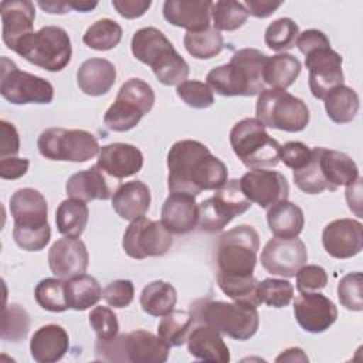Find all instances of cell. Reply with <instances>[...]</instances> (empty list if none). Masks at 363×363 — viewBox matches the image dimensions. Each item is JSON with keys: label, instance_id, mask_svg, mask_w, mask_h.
I'll return each instance as SVG.
<instances>
[{"label": "cell", "instance_id": "6da1fadb", "mask_svg": "<svg viewBox=\"0 0 363 363\" xmlns=\"http://www.w3.org/2000/svg\"><path fill=\"white\" fill-rule=\"evenodd\" d=\"M167 187L170 193L197 196L217 190L228 180L227 166L210 149L191 139L176 142L167 153Z\"/></svg>", "mask_w": 363, "mask_h": 363}, {"label": "cell", "instance_id": "7a4b0ae2", "mask_svg": "<svg viewBox=\"0 0 363 363\" xmlns=\"http://www.w3.org/2000/svg\"><path fill=\"white\" fill-rule=\"evenodd\" d=\"M268 55L257 48L235 51L228 64L213 68L207 74V85L223 96L259 95L265 88L264 67Z\"/></svg>", "mask_w": 363, "mask_h": 363}, {"label": "cell", "instance_id": "3957f363", "mask_svg": "<svg viewBox=\"0 0 363 363\" xmlns=\"http://www.w3.org/2000/svg\"><path fill=\"white\" fill-rule=\"evenodd\" d=\"M135 58L149 65L163 85H180L189 77V64L167 37L155 27L138 30L130 41Z\"/></svg>", "mask_w": 363, "mask_h": 363}, {"label": "cell", "instance_id": "277c9868", "mask_svg": "<svg viewBox=\"0 0 363 363\" xmlns=\"http://www.w3.org/2000/svg\"><path fill=\"white\" fill-rule=\"evenodd\" d=\"M10 211L14 220L16 244L26 251L43 250L51 238L45 197L31 187L18 189L10 197Z\"/></svg>", "mask_w": 363, "mask_h": 363}, {"label": "cell", "instance_id": "5b68a950", "mask_svg": "<svg viewBox=\"0 0 363 363\" xmlns=\"http://www.w3.org/2000/svg\"><path fill=\"white\" fill-rule=\"evenodd\" d=\"M259 235L251 225H237L221 234L217 244V277H254Z\"/></svg>", "mask_w": 363, "mask_h": 363}, {"label": "cell", "instance_id": "8992f818", "mask_svg": "<svg viewBox=\"0 0 363 363\" xmlns=\"http://www.w3.org/2000/svg\"><path fill=\"white\" fill-rule=\"evenodd\" d=\"M194 319L235 340H247L259 326L257 306L242 302L204 301L196 305Z\"/></svg>", "mask_w": 363, "mask_h": 363}, {"label": "cell", "instance_id": "52a82bcc", "mask_svg": "<svg viewBox=\"0 0 363 363\" xmlns=\"http://www.w3.org/2000/svg\"><path fill=\"white\" fill-rule=\"evenodd\" d=\"M230 143L235 156L250 169L275 167L279 162L281 145L257 118L237 122L230 132Z\"/></svg>", "mask_w": 363, "mask_h": 363}, {"label": "cell", "instance_id": "ba28073f", "mask_svg": "<svg viewBox=\"0 0 363 363\" xmlns=\"http://www.w3.org/2000/svg\"><path fill=\"white\" fill-rule=\"evenodd\" d=\"M169 346L147 330H133L116 335L111 340H96L95 350L99 359L130 363H163L169 357Z\"/></svg>", "mask_w": 363, "mask_h": 363}, {"label": "cell", "instance_id": "9c48e42d", "mask_svg": "<svg viewBox=\"0 0 363 363\" xmlns=\"http://www.w3.org/2000/svg\"><path fill=\"white\" fill-rule=\"evenodd\" d=\"M14 52L43 69L57 72L64 69L71 61L72 47L69 35L64 28L45 26L20 40Z\"/></svg>", "mask_w": 363, "mask_h": 363}, {"label": "cell", "instance_id": "30bf717a", "mask_svg": "<svg viewBox=\"0 0 363 363\" xmlns=\"http://www.w3.org/2000/svg\"><path fill=\"white\" fill-rule=\"evenodd\" d=\"M257 119L268 128L285 132H301L309 123L306 104L285 89H264L257 99Z\"/></svg>", "mask_w": 363, "mask_h": 363}, {"label": "cell", "instance_id": "8fae6325", "mask_svg": "<svg viewBox=\"0 0 363 363\" xmlns=\"http://www.w3.org/2000/svg\"><path fill=\"white\" fill-rule=\"evenodd\" d=\"M153 104L152 86L140 78H130L122 84L115 102L104 115V122L113 132L130 130L152 111Z\"/></svg>", "mask_w": 363, "mask_h": 363}, {"label": "cell", "instance_id": "7c38bea8", "mask_svg": "<svg viewBox=\"0 0 363 363\" xmlns=\"http://www.w3.org/2000/svg\"><path fill=\"white\" fill-rule=\"evenodd\" d=\"M37 147L41 156L50 160H64L82 163L99 153L96 138L82 129L48 128L37 139Z\"/></svg>", "mask_w": 363, "mask_h": 363}, {"label": "cell", "instance_id": "4fadbf2b", "mask_svg": "<svg viewBox=\"0 0 363 363\" xmlns=\"http://www.w3.org/2000/svg\"><path fill=\"white\" fill-rule=\"evenodd\" d=\"M251 201L244 196L237 179L227 180L214 196L199 204V225L203 231H221L235 216L245 213Z\"/></svg>", "mask_w": 363, "mask_h": 363}, {"label": "cell", "instance_id": "5bb4252c", "mask_svg": "<svg viewBox=\"0 0 363 363\" xmlns=\"http://www.w3.org/2000/svg\"><path fill=\"white\" fill-rule=\"evenodd\" d=\"M0 94L14 105L50 104L54 98V88L47 79L21 71L11 60L1 57Z\"/></svg>", "mask_w": 363, "mask_h": 363}, {"label": "cell", "instance_id": "9a60e30c", "mask_svg": "<svg viewBox=\"0 0 363 363\" xmlns=\"http://www.w3.org/2000/svg\"><path fill=\"white\" fill-rule=\"evenodd\" d=\"M172 244V233L163 223L149 220L145 216L130 221L122 240L125 252L135 259L162 257L170 250Z\"/></svg>", "mask_w": 363, "mask_h": 363}, {"label": "cell", "instance_id": "2e32d148", "mask_svg": "<svg viewBox=\"0 0 363 363\" xmlns=\"http://www.w3.org/2000/svg\"><path fill=\"white\" fill-rule=\"evenodd\" d=\"M264 269L272 275L285 278L295 274L306 264L308 251L305 244L298 238H271L261 251L259 257Z\"/></svg>", "mask_w": 363, "mask_h": 363}, {"label": "cell", "instance_id": "e0dca14e", "mask_svg": "<svg viewBox=\"0 0 363 363\" xmlns=\"http://www.w3.org/2000/svg\"><path fill=\"white\" fill-rule=\"evenodd\" d=\"M342 57L329 47H320L305 55L309 69V89L318 99H323L332 89L343 85Z\"/></svg>", "mask_w": 363, "mask_h": 363}, {"label": "cell", "instance_id": "ac0fdd59", "mask_svg": "<svg viewBox=\"0 0 363 363\" xmlns=\"http://www.w3.org/2000/svg\"><path fill=\"white\" fill-rule=\"evenodd\" d=\"M238 182L244 196L261 208H269L279 201L288 200L289 186L285 176L279 172L252 169Z\"/></svg>", "mask_w": 363, "mask_h": 363}, {"label": "cell", "instance_id": "d6986e66", "mask_svg": "<svg viewBox=\"0 0 363 363\" xmlns=\"http://www.w3.org/2000/svg\"><path fill=\"white\" fill-rule=\"evenodd\" d=\"M294 315L303 330L322 333L337 319V309L323 294L303 292L294 302Z\"/></svg>", "mask_w": 363, "mask_h": 363}, {"label": "cell", "instance_id": "ffe728a7", "mask_svg": "<svg viewBox=\"0 0 363 363\" xmlns=\"http://www.w3.org/2000/svg\"><path fill=\"white\" fill-rule=\"evenodd\" d=\"M322 244L333 258H352L363 248V225L353 218L333 220L323 228Z\"/></svg>", "mask_w": 363, "mask_h": 363}, {"label": "cell", "instance_id": "44dd1931", "mask_svg": "<svg viewBox=\"0 0 363 363\" xmlns=\"http://www.w3.org/2000/svg\"><path fill=\"white\" fill-rule=\"evenodd\" d=\"M88 264V250L79 238H60L48 251L50 269L57 278L61 279H71L85 274Z\"/></svg>", "mask_w": 363, "mask_h": 363}, {"label": "cell", "instance_id": "7402d4cb", "mask_svg": "<svg viewBox=\"0 0 363 363\" xmlns=\"http://www.w3.org/2000/svg\"><path fill=\"white\" fill-rule=\"evenodd\" d=\"M3 23V43L13 50L16 45L33 31L35 18L34 3L28 0H6L0 3Z\"/></svg>", "mask_w": 363, "mask_h": 363}, {"label": "cell", "instance_id": "603a6c76", "mask_svg": "<svg viewBox=\"0 0 363 363\" xmlns=\"http://www.w3.org/2000/svg\"><path fill=\"white\" fill-rule=\"evenodd\" d=\"M143 166L142 152L129 143H109L99 149L96 167L116 179L136 174Z\"/></svg>", "mask_w": 363, "mask_h": 363}, {"label": "cell", "instance_id": "cb8c5ba5", "mask_svg": "<svg viewBox=\"0 0 363 363\" xmlns=\"http://www.w3.org/2000/svg\"><path fill=\"white\" fill-rule=\"evenodd\" d=\"M210 0H166L163 3V17L176 27L186 28L187 33H199L210 27Z\"/></svg>", "mask_w": 363, "mask_h": 363}, {"label": "cell", "instance_id": "d4e9b609", "mask_svg": "<svg viewBox=\"0 0 363 363\" xmlns=\"http://www.w3.org/2000/svg\"><path fill=\"white\" fill-rule=\"evenodd\" d=\"M196 196L170 193L162 206V223L173 234H187L199 223V204Z\"/></svg>", "mask_w": 363, "mask_h": 363}, {"label": "cell", "instance_id": "484cf974", "mask_svg": "<svg viewBox=\"0 0 363 363\" xmlns=\"http://www.w3.org/2000/svg\"><path fill=\"white\" fill-rule=\"evenodd\" d=\"M69 347L67 330L55 323L38 328L30 340V352L38 363H54L61 360Z\"/></svg>", "mask_w": 363, "mask_h": 363}, {"label": "cell", "instance_id": "4316f807", "mask_svg": "<svg viewBox=\"0 0 363 363\" xmlns=\"http://www.w3.org/2000/svg\"><path fill=\"white\" fill-rule=\"evenodd\" d=\"M189 353L204 362H230V350L221 337V333L214 328L200 323L187 336Z\"/></svg>", "mask_w": 363, "mask_h": 363}, {"label": "cell", "instance_id": "83f0119b", "mask_svg": "<svg viewBox=\"0 0 363 363\" xmlns=\"http://www.w3.org/2000/svg\"><path fill=\"white\" fill-rule=\"evenodd\" d=\"M116 81L115 65L105 58H89L77 71L79 89L89 96L105 95Z\"/></svg>", "mask_w": 363, "mask_h": 363}, {"label": "cell", "instance_id": "f1b7e54d", "mask_svg": "<svg viewBox=\"0 0 363 363\" xmlns=\"http://www.w3.org/2000/svg\"><path fill=\"white\" fill-rule=\"evenodd\" d=\"M319 167L329 191H335L340 186H349L360 177L357 164L339 150L319 147Z\"/></svg>", "mask_w": 363, "mask_h": 363}, {"label": "cell", "instance_id": "f546056e", "mask_svg": "<svg viewBox=\"0 0 363 363\" xmlns=\"http://www.w3.org/2000/svg\"><path fill=\"white\" fill-rule=\"evenodd\" d=\"M150 206V190L140 182L133 180L121 184L112 196V208L123 218L133 221L146 214Z\"/></svg>", "mask_w": 363, "mask_h": 363}, {"label": "cell", "instance_id": "4dcf8cb0", "mask_svg": "<svg viewBox=\"0 0 363 363\" xmlns=\"http://www.w3.org/2000/svg\"><path fill=\"white\" fill-rule=\"evenodd\" d=\"M65 191L71 199H78L85 203L91 200H108L111 197L106 179L96 166L74 173L67 180Z\"/></svg>", "mask_w": 363, "mask_h": 363}, {"label": "cell", "instance_id": "1f68e13d", "mask_svg": "<svg viewBox=\"0 0 363 363\" xmlns=\"http://www.w3.org/2000/svg\"><path fill=\"white\" fill-rule=\"evenodd\" d=\"M267 223L275 237L295 238L303 228L305 217L301 207L284 200L268 208Z\"/></svg>", "mask_w": 363, "mask_h": 363}, {"label": "cell", "instance_id": "d6a6232c", "mask_svg": "<svg viewBox=\"0 0 363 363\" xmlns=\"http://www.w3.org/2000/svg\"><path fill=\"white\" fill-rule=\"evenodd\" d=\"M89 210L85 201L78 199L64 200L55 211L58 231L69 238H79L88 224Z\"/></svg>", "mask_w": 363, "mask_h": 363}, {"label": "cell", "instance_id": "836d02e7", "mask_svg": "<svg viewBox=\"0 0 363 363\" xmlns=\"http://www.w3.org/2000/svg\"><path fill=\"white\" fill-rule=\"evenodd\" d=\"M177 301V294L173 285L164 281H153L147 284L140 294V306L150 316H164L170 313Z\"/></svg>", "mask_w": 363, "mask_h": 363}, {"label": "cell", "instance_id": "e575fe53", "mask_svg": "<svg viewBox=\"0 0 363 363\" xmlns=\"http://www.w3.org/2000/svg\"><path fill=\"white\" fill-rule=\"evenodd\" d=\"M301 74V62L291 54H277L268 57L264 67V82L271 88L286 89Z\"/></svg>", "mask_w": 363, "mask_h": 363}, {"label": "cell", "instance_id": "d590c367", "mask_svg": "<svg viewBox=\"0 0 363 363\" xmlns=\"http://www.w3.org/2000/svg\"><path fill=\"white\" fill-rule=\"evenodd\" d=\"M325 109L335 123H349L359 112V96L354 89L345 84L332 89L325 98Z\"/></svg>", "mask_w": 363, "mask_h": 363}, {"label": "cell", "instance_id": "8d00e7d4", "mask_svg": "<svg viewBox=\"0 0 363 363\" xmlns=\"http://www.w3.org/2000/svg\"><path fill=\"white\" fill-rule=\"evenodd\" d=\"M65 296L71 309L85 311L98 303L102 298V288L94 277L82 274L65 282Z\"/></svg>", "mask_w": 363, "mask_h": 363}, {"label": "cell", "instance_id": "74e56055", "mask_svg": "<svg viewBox=\"0 0 363 363\" xmlns=\"http://www.w3.org/2000/svg\"><path fill=\"white\" fill-rule=\"evenodd\" d=\"M194 322V315L189 311H172L170 313L162 316L157 326V336L169 346H182L190 333Z\"/></svg>", "mask_w": 363, "mask_h": 363}, {"label": "cell", "instance_id": "f35d334b", "mask_svg": "<svg viewBox=\"0 0 363 363\" xmlns=\"http://www.w3.org/2000/svg\"><path fill=\"white\" fill-rule=\"evenodd\" d=\"M183 44L190 55L200 60L213 58L224 48L223 35L214 27H208L199 33H186Z\"/></svg>", "mask_w": 363, "mask_h": 363}, {"label": "cell", "instance_id": "ab89813d", "mask_svg": "<svg viewBox=\"0 0 363 363\" xmlns=\"http://www.w3.org/2000/svg\"><path fill=\"white\" fill-rule=\"evenodd\" d=\"M122 40V27L111 18L95 21L85 31L82 41L92 50L108 51L115 48Z\"/></svg>", "mask_w": 363, "mask_h": 363}, {"label": "cell", "instance_id": "60d3db41", "mask_svg": "<svg viewBox=\"0 0 363 363\" xmlns=\"http://www.w3.org/2000/svg\"><path fill=\"white\" fill-rule=\"evenodd\" d=\"M211 17L216 30L234 31L244 26L248 18V11L240 1L220 0L211 6Z\"/></svg>", "mask_w": 363, "mask_h": 363}, {"label": "cell", "instance_id": "b9f144b4", "mask_svg": "<svg viewBox=\"0 0 363 363\" xmlns=\"http://www.w3.org/2000/svg\"><path fill=\"white\" fill-rule=\"evenodd\" d=\"M34 298L37 303L50 312H64L69 309L65 296V282L61 278H44L35 289Z\"/></svg>", "mask_w": 363, "mask_h": 363}, {"label": "cell", "instance_id": "7bdbcfd3", "mask_svg": "<svg viewBox=\"0 0 363 363\" xmlns=\"http://www.w3.org/2000/svg\"><path fill=\"white\" fill-rule=\"evenodd\" d=\"M298 35H299L298 24L288 17H282L272 21L267 27L264 41L267 47L274 51H286L295 47Z\"/></svg>", "mask_w": 363, "mask_h": 363}, {"label": "cell", "instance_id": "ee69618b", "mask_svg": "<svg viewBox=\"0 0 363 363\" xmlns=\"http://www.w3.org/2000/svg\"><path fill=\"white\" fill-rule=\"evenodd\" d=\"M257 298L259 305L265 303L272 308H284L294 298V286L286 279L265 278L257 284Z\"/></svg>", "mask_w": 363, "mask_h": 363}, {"label": "cell", "instance_id": "f6af8a7d", "mask_svg": "<svg viewBox=\"0 0 363 363\" xmlns=\"http://www.w3.org/2000/svg\"><path fill=\"white\" fill-rule=\"evenodd\" d=\"M295 184L308 194H318L323 190H328V184L322 176L319 167V147L312 149V155L306 166L299 170H294Z\"/></svg>", "mask_w": 363, "mask_h": 363}, {"label": "cell", "instance_id": "bcb514c9", "mask_svg": "<svg viewBox=\"0 0 363 363\" xmlns=\"http://www.w3.org/2000/svg\"><path fill=\"white\" fill-rule=\"evenodd\" d=\"M30 329V316L20 305H9L3 309L1 316V339L10 342H20Z\"/></svg>", "mask_w": 363, "mask_h": 363}, {"label": "cell", "instance_id": "7dc6e473", "mask_svg": "<svg viewBox=\"0 0 363 363\" xmlns=\"http://www.w3.org/2000/svg\"><path fill=\"white\" fill-rule=\"evenodd\" d=\"M363 277L362 272L346 274L337 284V298L349 311L360 312L363 309V295H362Z\"/></svg>", "mask_w": 363, "mask_h": 363}, {"label": "cell", "instance_id": "c3c4849f", "mask_svg": "<svg viewBox=\"0 0 363 363\" xmlns=\"http://www.w3.org/2000/svg\"><path fill=\"white\" fill-rule=\"evenodd\" d=\"M177 96L190 108L206 109L214 104L211 88L200 81H184L176 88Z\"/></svg>", "mask_w": 363, "mask_h": 363}, {"label": "cell", "instance_id": "681fc988", "mask_svg": "<svg viewBox=\"0 0 363 363\" xmlns=\"http://www.w3.org/2000/svg\"><path fill=\"white\" fill-rule=\"evenodd\" d=\"M89 325L95 330L98 340H111L119 332V323L112 309L106 306H95L89 312Z\"/></svg>", "mask_w": 363, "mask_h": 363}, {"label": "cell", "instance_id": "f907efd6", "mask_svg": "<svg viewBox=\"0 0 363 363\" xmlns=\"http://www.w3.org/2000/svg\"><path fill=\"white\" fill-rule=\"evenodd\" d=\"M135 286L129 279H115L102 289L104 301L113 308H126L132 303Z\"/></svg>", "mask_w": 363, "mask_h": 363}, {"label": "cell", "instance_id": "816d5d0a", "mask_svg": "<svg viewBox=\"0 0 363 363\" xmlns=\"http://www.w3.org/2000/svg\"><path fill=\"white\" fill-rule=\"evenodd\" d=\"M296 289L303 292H316L326 286L328 274L319 265H303L296 274Z\"/></svg>", "mask_w": 363, "mask_h": 363}, {"label": "cell", "instance_id": "f5cc1de1", "mask_svg": "<svg viewBox=\"0 0 363 363\" xmlns=\"http://www.w3.org/2000/svg\"><path fill=\"white\" fill-rule=\"evenodd\" d=\"M312 155V149H309L305 143L302 142H288L284 146H281L279 150V160L282 163L292 169V170H299L306 163L309 162Z\"/></svg>", "mask_w": 363, "mask_h": 363}, {"label": "cell", "instance_id": "db71d44e", "mask_svg": "<svg viewBox=\"0 0 363 363\" xmlns=\"http://www.w3.org/2000/svg\"><path fill=\"white\" fill-rule=\"evenodd\" d=\"M20 150V138L16 126L7 121H0V159L13 157Z\"/></svg>", "mask_w": 363, "mask_h": 363}, {"label": "cell", "instance_id": "11a10c76", "mask_svg": "<svg viewBox=\"0 0 363 363\" xmlns=\"http://www.w3.org/2000/svg\"><path fill=\"white\" fill-rule=\"evenodd\" d=\"M295 45L303 55H306L308 52L318 50L320 47H329L330 43L326 34H323L319 30L311 28V30H305L303 33H299Z\"/></svg>", "mask_w": 363, "mask_h": 363}, {"label": "cell", "instance_id": "9f6ffc18", "mask_svg": "<svg viewBox=\"0 0 363 363\" xmlns=\"http://www.w3.org/2000/svg\"><path fill=\"white\" fill-rule=\"evenodd\" d=\"M30 162L26 157H6L0 159V177L6 180H16L24 176L28 170Z\"/></svg>", "mask_w": 363, "mask_h": 363}, {"label": "cell", "instance_id": "6f0895ef", "mask_svg": "<svg viewBox=\"0 0 363 363\" xmlns=\"http://www.w3.org/2000/svg\"><path fill=\"white\" fill-rule=\"evenodd\" d=\"M112 6L125 18H138L143 16L152 6L150 0H113Z\"/></svg>", "mask_w": 363, "mask_h": 363}, {"label": "cell", "instance_id": "680465c9", "mask_svg": "<svg viewBox=\"0 0 363 363\" xmlns=\"http://www.w3.org/2000/svg\"><path fill=\"white\" fill-rule=\"evenodd\" d=\"M244 7L247 9L248 14L258 17V18H265L275 13L277 9L282 6V1H271V0H247L242 3Z\"/></svg>", "mask_w": 363, "mask_h": 363}, {"label": "cell", "instance_id": "91938a15", "mask_svg": "<svg viewBox=\"0 0 363 363\" xmlns=\"http://www.w3.org/2000/svg\"><path fill=\"white\" fill-rule=\"evenodd\" d=\"M275 362L281 363V362H308V356L306 353L301 349V347H289L286 350H284L277 359Z\"/></svg>", "mask_w": 363, "mask_h": 363}, {"label": "cell", "instance_id": "94428289", "mask_svg": "<svg viewBox=\"0 0 363 363\" xmlns=\"http://www.w3.org/2000/svg\"><path fill=\"white\" fill-rule=\"evenodd\" d=\"M44 11L51 14H64L71 10L69 1H38L37 3Z\"/></svg>", "mask_w": 363, "mask_h": 363}, {"label": "cell", "instance_id": "6125c7cd", "mask_svg": "<svg viewBox=\"0 0 363 363\" xmlns=\"http://www.w3.org/2000/svg\"><path fill=\"white\" fill-rule=\"evenodd\" d=\"M71 9L77 10L79 13H86L91 11L92 9H95L98 6L96 1H69Z\"/></svg>", "mask_w": 363, "mask_h": 363}]
</instances>
